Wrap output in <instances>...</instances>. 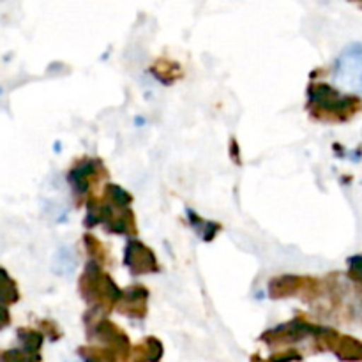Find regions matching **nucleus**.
<instances>
[{
    "label": "nucleus",
    "mask_w": 362,
    "mask_h": 362,
    "mask_svg": "<svg viewBox=\"0 0 362 362\" xmlns=\"http://www.w3.org/2000/svg\"><path fill=\"white\" fill-rule=\"evenodd\" d=\"M9 324H11L9 311H7L4 306H0V331H2L4 327H7Z\"/></svg>",
    "instance_id": "obj_12"
},
{
    "label": "nucleus",
    "mask_w": 362,
    "mask_h": 362,
    "mask_svg": "<svg viewBox=\"0 0 362 362\" xmlns=\"http://www.w3.org/2000/svg\"><path fill=\"white\" fill-rule=\"evenodd\" d=\"M163 349L158 339L148 338L144 345L138 346L133 354V362H158L161 359Z\"/></svg>",
    "instance_id": "obj_6"
},
{
    "label": "nucleus",
    "mask_w": 362,
    "mask_h": 362,
    "mask_svg": "<svg viewBox=\"0 0 362 362\" xmlns=\"http://www.w3.org/2000/svg\"><path fill=\"white\" fill-rule=\"evenodd\" d=\"M18 339H20L21 350L30 356H39V350L42 346V334L34 331V329H20L18 331Z\"/></svg>",
    "instance_id": "obj_7"
},
{
    "label": "nucleus",
    "mask_w": 362,
    "mask_h": 362,
    "mask_svg": "<svg viewBox=\"0 0 362 362\" xmlns=\"http://www.w3.org/2000/svg\"><path fill=\"white\" fill-rule=\"evenodd\" d=\"M349 267H350V278H354L356 281L362 283V255H357V257L350 258Z\"/></svg>",
    "instance_id": "obj_11"
},
{
    "label": "nucleus",
    "mask_w": 362,
    "mask_h": 362,
    "mask_svg": "<svg viewBox=\"0 0 362 362\" xmlns=\"http://www.w3.org/2000/svg\"><path fill=\"white\" fill-rule=\"evenodd\" d=\"M0 362H41L39 356H30L23 350H0Z\"/></svg>",
    "instance_id": "obj_10"
},
{
    "label": "nucleus",
    "mask_w": 362,
    "mask_h": 362,
    "mask_svg": "<svg viewBox=\"0 0 362 362\" xmlns=\"http://www.w3.org/2000/svg\"><path fill=\"white\" fill-rule=\"evenodd\" d=\"M99 163L98 161H85L81 163V166L74 168L71 172V182H73L74 189L80 191V193H85L90 186L92 180L98 177L99 172Z\"/></svg>",
    "instance_id": "obj_5"
},
{
    "label": "nucleus",
    "mask_w": 362,
    "mask_h": 362,
    "mask_svg": "<svg viewBox=\"0 0 362 362\" xmlns=\"http://www.w3.org/2000/svg\"><path fill=\"white\" fill-rule=\"evenodd\" d=\"M310 103L315 115L325 120H349L362 110V99L356 95H341L325 83L310 88Z\"/></svg>",
    "instance_id": "obj_1"
},
{
    "label": "nucleus",
    "mask_w": 362,
    "mask_h": 362,
    "mask_svg": "<svg viewBox=\"0 0 362 362\" xmlns=\"http://www.w3.org/2000/svg\"><path fill=\"white\" fill-rule=\"evenodd\" d=\"M81 357L85 362H115L117 354L113 350H98V349H83Z\"/></svg>",
    "instance_id": "obj_9"
},
{
    "label": "nucleus",
    "mask_w": 362,
    "mask_h": 362,
    "mask_svg": "<svg viewBox=\"0 0 362 362\" xmlns=\"http://www.w3.org/2000/svg\"><path fill=\"white\" fill-rule=\"evenodd\" d=\"M20 299V292H18V286L13 279L9 278V274L6 272V269L0 267V304H14Z\"/></svg>",
    "instance_id": "obj_8"
},
{
    "label": "nucleus",
    "mask_w": 362,
    "mask_h": 362,
    "mask_svg": "<svg viewBox=\"0 0 362 362\" xmlns=\"http://www.w3.org/2000/svg\"><path fill=\"white\" fill-rule=\"evenodd\" d=\"M81 290L85 292L87 299H95L99 304H110L120 297L119 288L113 285L112 279L103 274L101 271H98L94 264L88 265L87 272L81 278Z\"/></svg>",
    "instance_id": "obj_3"
},
{
    "label": "nucleus",
    "mask_w": 362,
    "mask_h": 362,
    "mask_svg": "<svg viewBox=\"0 0 362 362\" xmlns=\"http://www.w3.org/2000/svg\"><path fill=\"white\" fill-rule=\"evenodd\" d=\"M124 262H126L127 267H129L131 272H134V274H145V272L156 271L154 255H152L151 250H147L144 244L134 243V240H131L129 246H127Z\"/></svg>",
    "instance_id": "obj_4"
},
{
    "label": "nucleus",
    "mask_w": 362,
    "mask_h": 362,
    "mask_svg": "<svg viewBox=\"0 0 362 362\" xmlns=\"http://www.w3.org/2000/svg\"><path fill=\"white\" fill-rule=\"evenodd\" d=\"M336 81L343 87L362 92V45H354L336 62Z\"/></svg>",
    "instance_id": "obj_2"
}]
</instances>
